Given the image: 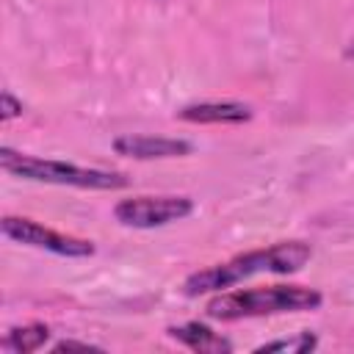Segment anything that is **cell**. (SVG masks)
Masks as SVG:
<instances>
[{
  "instance_id": "cell-12",
  "label": "cell",
  "mask_w": 354,
  "mask_h": 354,
  "mask_svg": "<svg viewBox=\"0 0 354 354\" xmlns=\"http://www.w3.org/2000/svg\"><path fill=\"white\" fill-rule=\"evenodd\" d=\"M53 351H100L97 346L91 343H77V340H61L53 346Z\"/></svg>"
},
{
  "instance_id": "cell-8",
  "label": "cell",
  "mask_w": 354,
  "mask_h": 354,
  "mask_svg": "<svg viewBox=\"0 0 354 354\" xmlns=\"http://www.w3.org/2000/svg\"><path fill=\"white\" fill-rule=\"evenodd\" d=\"M171 340L188 346L191 351L196 354H230L232 351V343L227 337H221L218 332H213L210 326L199 324V321H188V324H180V326H169L166 329Z\"/></svg>"
},
{
  "instance_id": "cell-1",
  "label": "cell",
  "mask_w": 354,
  "mask_h": 354,
  "mask_svg": "<svg viewBox=\"0 0 354 354\" xmlns=\"http://www.w3.org/2000/svg\"><path fill=\"white\" fill-rule=\"evenodd\" d=\"M313 257V246L304 241H279L266 249H252L243 254H235L224 263H216L210 268H202L191 274L183 285L185 296H202V293H218L227 290L254 274H293Z\"/></svg>"
},
{
  "instance_id": "cell-10",
  "label": "cell",
  "mask_w": 354,
  "mask_h": 354,
  "mask_svg": "<svg viewBox=\"0 0 354 354\" xmlns=\"http://www.w3.org/2000/svg\"><path fill=\"white\" fill-rule=\"evenodd\" d=\"M315 346H318L315 335H310V332H299L296 337H282V340L263 343V346H257L254 351H296V354H304V351H313Z\"/></svg>"
},
{
  "instance_id": "cell-3",
  "label": "cell",
  "mask_w": 354,
  "mask_h": 354,
  "mask_svg": "<svg viewBox=\"0 0 354 354\" xmlns=\"http://www.w3.org/2000/svg\"><path fill=\"white\" fill-rule=\"evenodd\" d=\"M0 166L3 171L33 180V183H50V185H69V188H91V191H116L127 185V177L122 171L94 169V166H77L66 160H50L36 155L14 152L11 147L0 149Z\"/></svg>"
},
{
  "instance_id": "cell-4",
  "label": "cell",
  "mask_w": 354,
  "mask_h": 354,
  "mask_svg": "<svg viewBox=\"0 0 354 354\" xmlns=\"http://www.w3.org/2000/svg\"><path fill=\"white\" fill-rule=\"evenodd\" d=\"M194 213V199L191 196H174V194H160V196H130L116 202L113 216L124 227L136 230H155L166 227L174 221H183Z\"/></svg>"
},
{
  "instance_id": "cell-11",
  "label": "cell",
  "mask_w": 354,
  "mask_h": 354,
  "mask_svg": "<svg viewBox=\"0 0 354 354\" xmlns=\"http://www.w3.org/2000/svg\"><path fill=\"white\" fill-rule=\"evenodd\" d=\"M0 116H3V122H11L14 116H19L22 113V102L11 94V91H3V97H0Z\"/></svg>"
},
{
  "instance_id": "cell-5",
  "label": "cell",
  "mask_w": 354,
  "mask_h": 354,
  "mask_svg": "<svg viewBox=\"0 0 354 354\" xmlns=\"http://www.w3.org/2000/svg\"><path fill=\"white\" fill-rule=\"evenodd\" d=\"M3 227V235L17 241V243H25V246H33V249H44V252H53V254H61V257H91L94 254V243L86 241V238H75V235H64V232H55L33 218H22V216H6L0 221Z\"/></svg>"
},
{
  "instance_id": "cell-9",
  "label": "cell",
  "mask_w": 354,
  "mask_h": 354,
  "mask_svg": "<svg viewBox=\"0 0 354 354\" xmlns=\"http://www.w3.org/2000/svg\"><path fill=\"white\" fill-rule=\"evenodd\" d=\"M50 337V329L44 324H28V326H14L3 346L8 351H17V354H30V351H39Z\"/></svg>"
},
{
  "instance_id": "cell-2",
  "label": "cell",
  "mask_w": 354,
  "mask_h": 354,
  "mask_svg": "<svg viewBox=\"0 0 354 354\" xmlns=\"http://www.w3.org/2000/svg\"><path fill=\"white\" fill-rule=\"evenodd\" d=\"M324 296L315 288L304 285H268V288H249L213 296L207 301V315L216 321H238V318H260V315H279V313H304L321 307Z\"/></svg>"
},
{
  "instance_id": "cell-6",
  "label": "cell",
  "mask_w": 354,
  "mask_h": 354,
  "mask_svg": "<svg viewBox=\"0 0 354 354\" xmlns=\"http://www.w3.org/2000/svg\"><path fill=\"white\" fill-rule=\"evenodd\" d=\"M194 149L185 138H166V136H138L127 133L113 138V152L136 160H166V158H183Z\"/></svg>"
},
{
  "instance_id": "cell-7",
  "label": "cell",
  "mask_w": 354,
  "mask_h": 354,
  "mask_svg": "<svg viewBox=\"0 0 354 354\" xmlns=\"http://www.w3.org/2000/svg\"><path fill=\"white\" fill-rule=\"evenodd\" d=\"M177 119L194 124H241L252 119V108L246 102H194L177 111Z\"/></svg>"
}]
</instances>
